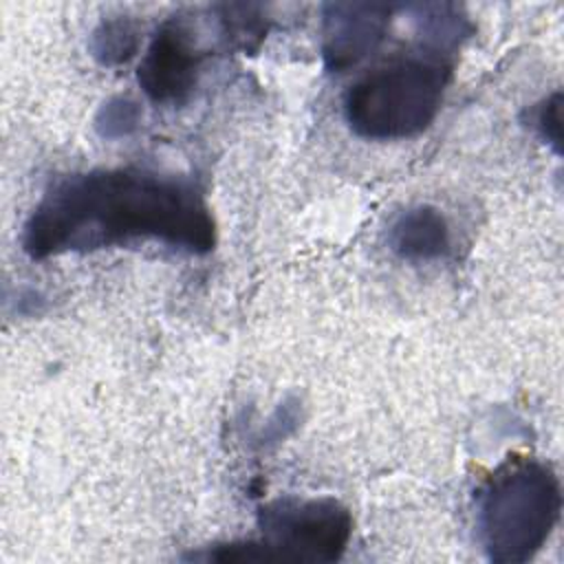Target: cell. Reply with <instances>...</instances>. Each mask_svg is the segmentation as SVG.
<instances>
[{
    "label": "cell",
    "mask_w": 564,
    "mask_h": 564,
    "mask_svg": "<svg viewBox=\"0 0 564 564\" xmlns=\"http://www.w3.org/2000/svg\"><path fill=\"white\" fill-rule=\"evenodd\" d=\"M203 51L196 33L183 15L163 20L137 68V82L145 97L161 106L183 104L196 88Z\"/></svg>",
    "instance_id": "obj_5"
},
{
    "label": "cell",
    "mask_w": 564,
    "mask_h": 564,
    "mask_svg": "<svg viewBox=\"0 0 564 564\" xmlns=\"http://www.w3.org/2000/svg\"><path fill=\"white\" fill-rule=\"evenodd\" d=\"M256 7L247 4H227L223 13V29L227 40L245 51L256 48L264 35H267V24L264 20L256 13Z\"/></svg>",
    "instance_id": "obj_9"
},
{
    "label": "cell",
    "mask_w": 564,
    "mask_h": 564,
    "mask_svg": "<svg viewBox=\"0 0 564 564\" xmlns=\"http://www.w3.org/2000/svg\"><path fill=\"white\" fill-rule=\"evenodd\" d=\"M531 128L549 143L555 154L562 152V93L555 90L529 110Z\"/></svg>",
    "instance_id": "obj_11"
},
{
    "label": "cell",
    "mask_w": 564,
    "mask_h": 564,
    "mask_svg": "<svg viewBox=\"0 0 564 564\" xmlns=\"http://www.w3.org/2000/svg\"><path fill=\"white\" fill-rule=\"evenodd\" d=\"M139 42L141 37L134 20L117 15L101 20L93 29L88 37V51L101 66H119L134 57Z\"/></svg>",
    "instance_id": "obj_8"
},
{
    "label": "cell",
    "mask_w": 564,
    "mask_h": 564,
    "mask_svg": "<svg viewBox=\"0 0 564 564\" xmlns=\"http://www.w3.org/2000/svg\"><path fill=\"white\" fill-rule=\"evenodd\" d=\"M560 511L562 487L551 465L513 456L478 487V542L496 564L529 562L546 544Z\"/></svg>",
    "instance_id": "obj_3"
},
{
    "label": "cell",
    "mask_w": 564,
    "mask_h": 564,
    "mask_svg": "<svg viewBox=\"0 0 564 564\" xmlns=\"http://www.w3.org/2000/svg\"><path fill=\"white\" fill-rule=\"evenodd\" d=\"M148 240L187 253L214 249L216 223L192 181L143 167L73 172L42 194L22 231L33 260Z\"/></svg>",
    "instance_id": "obj_1"
},
{
    "label": "cell",
    "mask_w": 564,
    "mask_h": 564,
    "mask_svg": "<svg viewBox=\"0 0 564 564\" xmlns=\"http://www.w3.org/2000/svg\"><path fill=\"white\" fill-rule=\"evenodd\" d=\"M273 562H335L352 535V516L335 498H278L258 511Z\"/></svg>",
    "instance_id": "obj_4"
},
{
    "label": "cell",
    "mask_w": 564,
    "mask_h": 564,
    "mask_svg": "<svg viewBox=\"0 0 564 564\" xmlns=\"http://www.w3.org/2000/svg\"><path fill=\"white\" fill-rule=\"evenodd\" d=\"M392 4L328 2L322 7V57L330 73H346L386 37Z\"/></svg>",
    "instance_id": "obj_6"
},
{
    "label": "cell",
    "mask_w": 564,
    "mask_h": 564,
    "mask_svg": "<svg viewBox=\"0 0 564 564\" xmlns=\"http://www.w3.org/2000/svg\"><path fill=\"white\" fill-rule=\"evenodd\" d=\"M141 123V108L130 97H112L108 99L97 117H95V130L104 139H121L132 134Z\"/></svg>",
    "instance_id": "obj_10"
},
{
    "label": "cell",
    "mask_w": 564,
    "mask_h": 564,
    "mask_svg": "<svg viewBox=\"0 0 564 564\" xmlns=\"http://www.w3.org/2000/svg\"><path fill=\"white\" fill-rule=\"evenodd\" d=\"M452 77L447 53L421 46L368 70L344 93L348 128L368 141H399L423 132L443 104Z\"/></svg>",
    "instance_id": "obj_2"
},
{
    "label": "cell",
    "mask_w": 564,
    "mask_h": 564,
    "mask_svg": "<svg viewBox=\"0 0 564 564\" xmlns=\"http://www.w3.org/2000/svg\"><path fill=\"white\" fill-rule=\"evenodd\" d=\"M388 247L410 262L445 258L449 251V225L432 205L408 207L390 223Z\"/></svg>",
    "instance_id": "obj_7"
}]
</instances>
